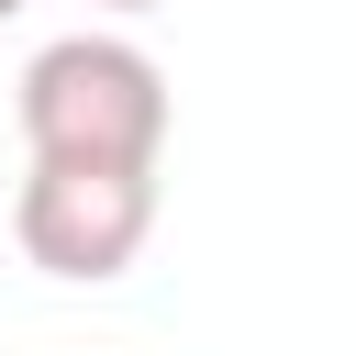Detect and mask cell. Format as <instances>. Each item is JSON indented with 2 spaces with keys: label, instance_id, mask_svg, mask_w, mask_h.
<instances>
[{
  "label": "cell",
  "instance_id": "277c9868",
  "mask_svg": "<svg viewBox=\"0 0 356 356\" xmlns=\"http://www.w3.org/2000/svg\"><path fill=\"white\" fill-rule=\"evenodd\" d=\"M11 11H22V0H0V22H11Z\"/></svg>",
  "mask_w": 356,
  "mask_h": 356
},
{
  "label": "cell",
  "instance_id": "3957f363",
  "mask_svg": "<svg viewBox=\"0 0 356 356\" xmlns=\"http://www.w3.org/2000/svg\"><path fill=\"white\" fill-rule=\"evenodd\" d=\"M100 11H167V0H100Z\"/></svg>",
  "mask_w": 356,
  "mask_h": 356
},
{
  "label": "cell",
  "instance_id": "6da1fadb",
  "mask_svg": "<svg viewBox=\"0 0 356 356\" xmlns=\"http://www.w3.org/2000/svg\"><path fill=\"white\" fill-rule=\"evenodd\" d=\"M22 145L56 167H156L167 156V67L134 33H56L22 67Z\"/></svg>",
  "mask_w": 356,
  "mask_h": 356
},
{
  "label": "cell",
  "instance_id": "7a4b0ae2",
  "mask_svg": "<svg viewBox=\"0 0 356 356\" xmlns=\"http://www.w3.org/2000/svg\"><path fill=\"white\" fill-rule=\"evenodd\" d=\"M11 234H22V256L44 278L100 289L156 234V167H56V156H33L22 167V200H11Z\"/></svg>",
  "mask_w": 356,
  "mask_h": 356
}]
</instances>
